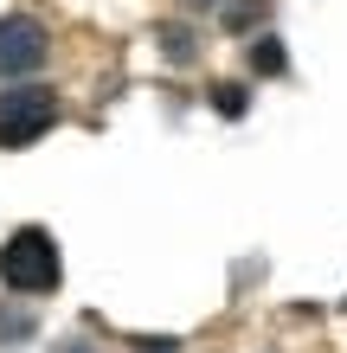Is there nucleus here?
Masks as SVG:
<instances>
[{
    "label": "nucleus",
    "mask_w": 347,
    "mask_h": 353,
    "mask_svg": "<svg viewBox=\"0 0 347 353\" xmlns=\"http://www.w3.org/2000/svg\"><path fill=\"white\" fill-rule=\"evenodd\" d=\"M135 353H180L174 341H135Z\"/></svg>",
    "instance_id": "0eeeda50"
},
{
    "label": "nucleus",
    "mask_w": 347,
    "mask_h": 353,
    "mask_svg": "<svg viewBox=\"0 0 347 353\" xmlns=\"http://www.w3.org/2000/svg\"><path fill=\"white\" fill-rule=\"evenodd\" d=\"M251 65L270 77V71H283V52H277V39H257V52H251Z\"/></svg>",
    "instance_id": "20e7f679"
},
{
    "label": "nucleus",
    "mask_w": 347,
    "mask_h": 353,
    "mask_svg": "<svg viewBox=\"0 0 347 353\" xmlns=\"http://www.w3.org/2000/svg\"><path fill=\"white\" fill-rule=\"evenodd\" d=\"M58 238L46 225H19V232L0 244V283L13 289V296H52L58 289Z\"/></svg>",
    "instance_id": "f257e3e1"
},
{
    "label": "nucleus",
    "mask_w": 347,
    "mask_h": 353,
    "mask_svg": "<svg viewBox=\"0 0 347 353\" xmlns=\"http://www.w3.org/2000/svg\"><path fill=\"white\" fill-rule=\"evenodd\" d=\"M39 65H46V26L26 13L0 19V77H26Z\"/></svg>",
    "instance_id": "7ed1b4c3"
},
{
    "label": "nucleus",
    "mask_w": 347,
    "mask_h": 353,
    "mask_svg": "<svg viewBox=\"0 0 347 353\" xmlns=\"http://www.w3.org/2000/svg\"><path fill=\"white\" fill-rule=\"evenodd\" d=\"M58 122V90L46 84H7L0 90V148H26Z\"/></svg>",
    "instance_id": "f03ea898"
},
{
    "label": "nucleus",
    "mask_w": 347,
    "mask_h": 353,
    "mask_svg": "<svg viewBox=\"0 0 347 353\" xmlns=\"http://www.w3.org/2000/svg\"><path fill=\"white\" fill-rule=\"evenodd\" d=\"M212 103H219L226 116H244V84H219V90H212Z\"/></svg>",
    "instance_id": "39448f33"
},
{
    "label": "nucleus",
    "mask_w": 347,
    "mask_h": 353,
    "mask_svg": "<svg viewBox=\"0 0 347 353\" xmlns=\"http://www.w3.org/2000/svg\"><path fill=\"white\" fill-rule=\"evenodd\" d=\"M257 19H264V7H257V0H238V7L226 13V26L238 32V26H257Z\"/></svg>",
    "instance_id": "423d86ee"
}]
</instances>
